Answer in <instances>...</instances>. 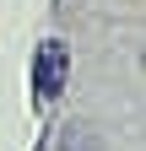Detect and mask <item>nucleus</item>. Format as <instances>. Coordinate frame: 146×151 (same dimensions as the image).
<instances>
[{
  "instance_id": "obj_1",
  "label": "nucleus",
  "mask_w": 146,
  "mask_h": 151,
  "mask_svg": "<svg viewBox=\"0 0 146 151\" xmlns=\"http://www.w3.org/2000/svg\"><path fill=\"white\" fill-rule=\"evenodd\" d=\"M65 76H70V54H65L60 38H49V43L38 49V60H33V86H38V103H54V97H60Z\"/></svg>"
},
{
  "instance_id": "obj_2",
  "label": "nucleus",
  "mask_w": 146,
  "mask_h": 151,
  "mask_svg": "<svg viewBox=\"0 0 146 151\" xmlns=\"http://www.w3.org/2000/svg\"><path fill=\"white\" fill-rule=\"evenodd\" d=\"M60 151H103V146H98V135L87 124H70L65 135H60Z\"/></svg>"
}]
</instances>
